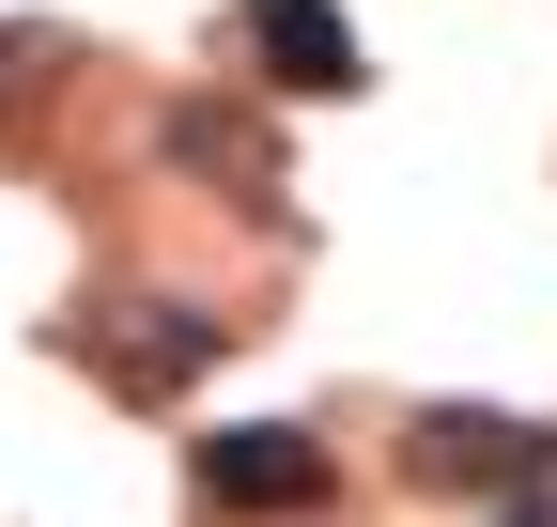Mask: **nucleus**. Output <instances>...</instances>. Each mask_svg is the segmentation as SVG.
<instances>
[{
	"instance_id": "7ed1b4c3",
	"label": "nucleus",
	"mask_w": 557,
	"mask_h": 527,
	"mask_svg": "<svg viewBox=\"0 0 557 527\" xmlns=\"http://www.w3.org/2000/svg\"><path fill=\"white\" fill-rule=\"evenodd\" d=\"M201 357H218V326H201L186 295H139V310H109V326H94V372H109V388H139V404H171Z\"/></svg>"
},
{
	"instance_id": "20e7f679",
	"label": "nucleus",
	"mask_w": 557,
	"mask_h": 527,
	"mask_svg": "<svg viewBox=\"0 0 557 527\" xmlns=\"http://www.w3.org/2000/svg\"><path fill=\"white\" fill-rule=\"evenodd\" d=\"M403 466L434 481V497H465V481H527V466H542V434H527V419H465V404H434V419L403 434Z\"/></svg>"
},
{
	"instance_id": "f257e3e1",
	"label": "nucleus",
	"mask_w": 557,
	"mask_h": 527,
	"mask_svg": "<svg viewBox=\"0 0 557 527\" xmlns=\"http://www.w3.org/2000/svg\"><path fill=\"white\" fill-rule=\"evenodd\" d=\"M233 47L263 62L278 94H357L372 62H357V32H341V0H248L233 16Z\"/></svg>"
},
{
	"instance_id": "f03ea898",
	"label": "nucleus",
	"mask_w": 557,
	"mask_h": 527,
	"mask_svg": "<svg viewBox=\"0 0 557 527\" xmlns=\"http://www.w3.org/2000/svg\"><path fill=\"white\" fill-rule=\"evenodd\" d=\"M325 481H341V466H325L295 419H248V434H218V450H201V497H218V512H310Z\"/></svg>"
}]
</instances>
